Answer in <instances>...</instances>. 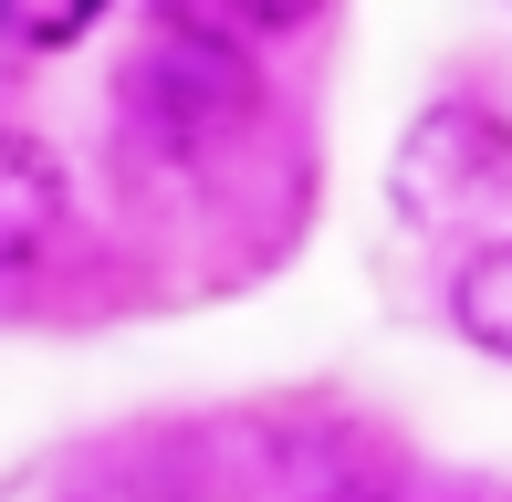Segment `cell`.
<instances>
[{"label": "cell", "mask_w": 512, "mask_h": 502, "mask_svg": "<svg viewBox=\"0 0 512 502\" xmlns=\"http://www.w3.org/2000/svg\"><path fill=\"white\" fill-rule=\"evenodd\" d=\"M450 325H460V346H481V356L512 367V241H471V251H460Z\"/></svg>", "instance_id": "obj_4"}, {"label": "cell", "mask_w": 512, "mask_h": 502, "mask_svg": "<svg viewBox=\"0 0 512 502\" xmlns=\"http://www.w3.org/2000/svg\"><path fill=\"white\" fill-rule=\"evenodd\" d=\"M502 178H512V126L492 116V105H471V95H439V105L408 116L387 189H398V210L418 220V231H450V220H471Z\"/></svg>", "instance_id": "obj_2"}, {"label": "cell", "mask_w": 512, "mask_h": 502, "mask_svg": "<svg viewBox=\"0 0 512 502\" xmlns=\"http://www.w3.org/2000/svg\"><path fill=\"white\" fill-rule=\"evenodd\" d=\"M126 116L157 136V147L199 157L220 147L230 126H251V53H241V21H209V11H168L147 21L126 63Z\"/></svg>", "instance_id": "obj_1"}, {"label": "cell", "mask_w": 512, "mask_h": 502, "mask_svg": "<svg viewBox=\"0 0 512 502\" xmlns=\"http://www.w3.org/2000/svg\"><path fill=\"white\" fill-rule=\"evenodd\" d=\"M63 220H74L63 157L42 147V136L0 126V283H21V272H42V262H53Z\"/></svg>", "instance_id": "obj_3"}]
</instances>
